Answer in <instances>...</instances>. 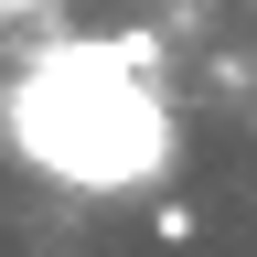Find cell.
I'll return each instance as SVG.
<instances>
[{
    "mask_svg": "<svg viewBox=\"0 0 257 257\" xmlns=\"http://www.w3.org/2000/svg\"><path fill=\"white\" fill-rule=\"evenodd\" d=\"M0 140L64 193H150L182 161V118L150 86V43H43L0 86Z\"/></svg>",
    "mask_w": 257,
    "mask_h": 257,
    "instance_id": "cell-1",
    "label": "cell"
}]
</instances>
